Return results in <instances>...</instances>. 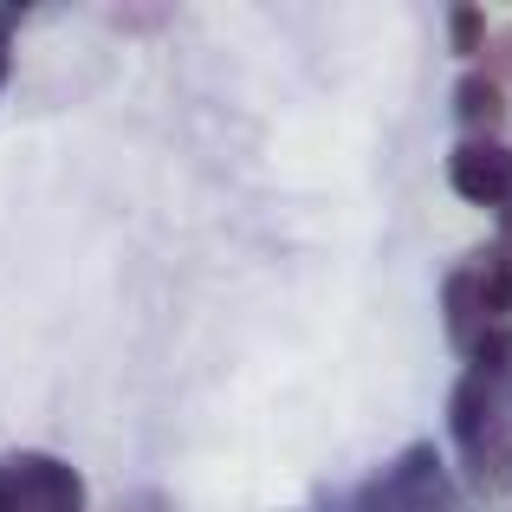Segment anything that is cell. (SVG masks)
<instances>
[{"label": "cell", "mask_w": 512, "mask_h": 512, "mask_svg": "<svg viewBox=\"0 0 512 512\" xmlns=\"http://www.w3.org/2000/svg\"><path fill=\"white\" fill-rule=\"evenodd\" d=\"M441 312H448V338L474 357L480 338H493L506 325V260L500 253H474V260L454 266L448 286H441Z\"/></svg>", "instance_id": "6da1fadb"}, {"label": "cell", "mask_w": 512, "mask_h": 512, "mask_svg": "<svg viewBox=\"0 0 512 512\" xmlns=\"http://www.w3.org/2000/svg\"><path fill=\"white\" fill-rule=\"evenodd\" d=\"M350 512H454V480L441 467V454L428 441H415L396 467L370 480V487L350 500Z\"/></svg>", "instance_id": "7a4b0ae2"}, {"label": "cell", "mask_w": 512, "mask_h": 512, "mask_svg": "<svg viewBox=\"0 0 512 512\" xmlns=\"http://www.w3.org/2000/svg\"><path fill=\"white\" fill-rule=\"evenodd\" d=\"M0 512H85V480L59 454H7L0 461Z\"/></svg>", "instance_id": "3957f363"}, {"label": "cell", "mask_w": 512, "mask_h": 512, "mask_svg": "<svg viewBox=\"0 0 512 512\" xmlns=\"http://www.w3.org/2000/svg\"><path fill=\"white\" fill-rule=\"evenodd\" d=\"M448 188L474 208H512V143L467 137L448 156Z\"/></svg>", "instance_id": "277c9868"}, {"label": "cell", "mask_w": 512, "mask_h": 512, "mask_svg": "<svg viewBox=\"0 0 512 512\" xmlns=\"http://www.w3.org/2000/svg\"><path fill=\"white\" fill-rule=\"evenodd\" d=\"M454 441H461V474H467L474 493H506L512 487V409L480 415V422Z\"/></svg>", "instance_id": "5b68a950"}, {"label": "cell", "mask_w": 512, "mask_h": 512, "mask_svg": "<svg viewBox=\"0 0 512 512\" xmlns=\"http://www.w3.org/2000/svg\"><path fill=\"white\" fill-rule=\"evenodd\" d=\"M506 111H512V98L493 72H467L461 85H454V117H461V130H474V137H493V130L506 124Z\"/></svg>", "instance_id": "8992f818"}, {"label": "cell", "mask_w": 512, "mask_h": 512, "mask_svg": "<svg viewBox=\"0 0 512 512\" xmlns=\"http://www.w3.org/2000/svg\"><path fill=\"white\" fill-rule=\"evenodd\" d=\"M448 39H454L461 59H480V52H487V13L480 7H454L448 13Z\"/></svg>", "instance_id": "52a82bcc"}, {"label": "cell", "mask_w": 512, "mask_h": 512, "mask_svg": "<svg viewBox=\"0 0 512 512\" xmlns=\"http://www.w3.org/2000/svg\"><path fill=\"white\" fill-rule=\"evenodd\" d=\"M13 72V13H0V85Z\"/></svg>", "instance_id": "ba28073f"}, {"label": "cell", "mask_w": 512, "mask_h": 512, "mask_svg": "<svg viewBox=\"0 0 512 512\" xmlns=\"http://www.w3.org/2000/svg\"><path fill=\"white\" fill-rule=\"evenodd\" d=\"M493 59H500V72H512V33L500 39V52H493Z\"/></svg>", "instance_id": "9c48e42d"}]
</instances>
